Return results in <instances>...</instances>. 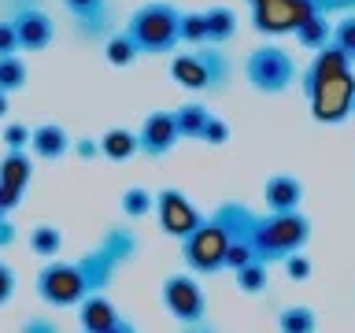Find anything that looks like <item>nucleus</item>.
I'll return each instance as SVG.
<instances>
[{
  "mask_svg": "<svg viewBox=\"0 0 355 333\" xmlns=\"http://www.w3.org/2000/svg\"><path fill=\"white\" fill-rule=\"evenodd\" d=\"M178 41L189 44V49H200V44H207L204 11H182V19H178Z\"/></svg>",
  "mask_w": 355,
  "mask_h": 333,
  "instance_id": "nucleus-28",
  "label": "nucleus"
},
{
  "mask_svg": "<svg viewBox=\"0 0 355 333\" xmlns=\"http://www.w3.org/2000/svg\"><path fill=\"white\" fill-rule=\"evenodd\" d=\"M200 141L211 144V148H222V144H230V122L218 119V115H211L207 126H204V133H200Z\"/></svg>",
  "mask_w": 355,
  "mask_h": 333,
  "instance_id": "nucleus-32",
  "label": "nucleus"
},
{
  "mask_svg": "<svg viewBox=\"0 0 355 333\" xmlns=\"http://www.w3.org/2000/svg\"><path fill=\"white\" fill-rule=\"evenodd\" d=\"M4 19H11L19 37V52H44L55 37V22L41 0H0Z\"/></svg>",
  "mask_w": 355,
  "mask_h": 333,
  "instance_id": "nucleus-8",
  "label": "nucleus"
},
{
  "mask_svg": "<svg viewBox=\"0 0 355 333\" xmlns=\"http://www.w3.org/2000/svg\"><path fill=\"white\" fill-rule=\"evenodd\" d=\"M33 289H37V296L49 307H78L85 300L82 278H78L71 259H49L37 271V285Z\"/></svg>",
  "mask_w": 355,
  "mask_h": 333,
  "instance_id": "nucleus-12",
  "label": "nucleus"
},
{
  "mask_svg": "<svg viewBox=\"0 0 355 333\" xmlns=\"http://www.w3.org/2000/svg\"><path fill=\"white\" fill-rule=\"evenodd\" d=\"M15 271H11V266L4 263V259H0V307H4V304H11V296H15Z\"/></svg>",
  "mask_w": 355,
  "mask_h": 333,
  "instance_id": "nucleus-36",
  "label": "nucleus"
},
{
  "mask_svg": "<svg viewBox=\"0 0 355 333\" xmlns=\"http://www.w3.org/2000/svg\"><path fill=\"white\" fill-rule=\"evenodd\" d=\"M19 52V37H15V26L11 19L0 15V56H15Z\"/></svg>",
  "mask_w": 355,
  "mask_h": 333,
  "instance_id": "nucleus-35",
  "label": "nucleus"
},
{
  "mask_svg": "<svg viewBox=\"0 0 355 333\" xmlns=\"http://www.w3.org/2000/svg\"><path fill=\"white\" fill-rule=\"evenodd\" d=\"M119 318L122 315H119V307L111 304L107 293H93L78 304V330L82 333H107Z\"/></svg>",
  "mask_w": 355,
  "mask_h": 333,
  "instance_id": "nucleus-17",
  "label": "nucleus"
},
{
  "mask_svg": "<svg viewBox=\"0 0 355 333\" xmlns=\"http://www.w3.org/2000/svg\"><path fill=\"white\" fill-rule=\"evenodd\" d=\"M329 30H333V22L326 15H311L304 26L296 30V41H300V49H311V52H318V49H326L329 44Z\"/></svg>",
  "mask_w": 355,
  "mask_h": 333,
  "instance_id": "nucleus-26",
  "label": "nucleus"
},
{
  "mask_svg": "<svg viewBox=\"0 0 355 333\" xmlns=\"http://www.w3.org/2000/svg\"><path fill=\"white\" fill-rule=\"evenodd\" d=\"M71 133L60 122H41V126L30 130V155L33 160H44V163H55L63 155H71Z\"/></svg>",
  "mask_w": 355,
  "mask_h": 333,
  "instance_id": "nucleus-16",
  "label": "nucleus"
},
{
  "mask_svg": "<svg viewBox=\"0 0 355 333\" xmlns=\"http://www.w3.org/2000/svg\"><path fill=\"white\" fill-rule=\"evenodd\" d=\"M137 144H141V155H148V160H163V155H171L174 144H178L174 108L148 111L144 122H141V130H137Z\"/></svg>",
  "mask_w": 355,
  "mask_h": 333,
  "instance_id": "nucleus-14",
  "label": "nucleus"
},
{
  "mask_svg": "<svg viewBox=\"0 0 355 333\" xmlns=\"http://www.w3.org/2000/svg\"><path fill=\"white\" fill-rule=\"evenodd\" d=\"M237 274V289L244 296H259L266 285H270V266L266 263H248V266H241V271H233Z\"/></svg>",
  "mask_w": 355,
  "mask_h": 333,
  "instance_id": "nucleus-30",
  "label": "nucleus"
},
{
  "mask_svg": "<svg viewBox=\"0 0 355 333\" xmlns=\"http://www.w3.org/2000/svg\"><path fill=\"white\" fill-rule=\"evenodd\" d=\"M311 15H318L311 0H270V4L252 8V30L259 37H285V33H296Z\"/></svg>",
  "mask_w": 355,
  "mask_h": 333,
  "instance_id": "nucleus-11",
  "label": "nucleus"
},
{
  "mask_svg": "<svg viewBox=\"0 0 355 333\" xmlns=\"http://www.w3.org/2000/svg\"><path fill=\"white\" fill-rule=\"evenodd\" d=\"M311 4H315V11L318 15H352L355 11V0H311Z\"/></svg>",
  "mask_w": 355,
  "mask_h": 333,
  "instance_id": "nucleus-34",
  "label": "nucleus"
},
{
  "mask_svg": "<svg viewBox=\"0 0 355 333\" xmlns=\"http://www.w3.org/2000/svg\"><path fill=\"white\" fill-rule=\"evenodd\" d=\"M300 89H304L311 119L322 126H340L352 119V100H355V63L326 44L315 52V60L307 63V71H300Z\"/></svg>",
  "mask_w": 355,
  "mask_h": 333,
  "instance_id": "nucleus-1",
  "label": "nucleus"
},
{
  "mask_svg": "<svg viewBox=\"0 0 355 333\" xmlns=\"http://www.w3.org/2000/svg\"><path fill=\"white\" fill-rule=\"evenodd\" d=\"M211 119V111L200 104V100H189V104L174 108V126H178V141H200V133H204Z\"/></svg>",
  "mask_w": 355,
  "mask_h": 333,
  "instance_id": "nucleus-21",
  "label": "nucleus"
},
{
  "mask_svg": "<svg viewBox=\"0 0 355 333\" xmlns=\"http://www.w3.org/2000/svg\"><path fill=\"white\" fill-rule=\"evenodd\" d=\"M182 333H215V330H211V326H207V322H200V326H185Z\"/></svg>",
  "mask_w": 355,
  "mask_h": 333,
  "instance_id": "nucleus-41",
  "label": "nucleus"
},
{
  "mask_svg": "<svg viewBox=\"0 0 355 333\" xmlns=\"http://www.w3.org/2000/svg\"><path fill=\"white\" fill-rule=\"evenodd\" d=\"M263 200L270 215H285V211H300L304 204V182L296 174H270L263 182Z\"/></svg>",
  "mask_w": 355,
  "mask_h": 333,
  "instance_id": "nucleus-15",
  "label": "nucleus"
},
{
  "mask_svg": "<svg viewBox=\"0 0 355 333\" xmlns=\"http://www.w3.org/2000/svg\"><path fill=\"white\" fill-rule=\"evenodd\" d=\"M8 215H11V211L4 207V200H0V219H8Z\"/></svg>",
  "mask_w": 355,
  "mask_h": 333,
  "instance_id": "nucleus-43",
  "label": "nucleus"
},
{
  "mask_svg": "<svg viewBox=\"0 0 355 333\" xmlns=\"http://www.w3.org/2000/svg\"><path fill=\"white\" fill-rule=\"evenodd\" d=\"M352 115H355V100H352Z\"/></svg>",
  "mask_w": 355,
  "mask_h": 333,
  "instance_id": "nucleus-45",
  "label": "nucleus"
},
{
  "mask_svg": "<svg viewBox=\"0 0 355 333\" xmlns=\"http://www.w3.org/2000/svg\"><path fill=\"white\" fill-rule=\"evenodd\" d=\"M152 211H155V219H159V233L163 237H174V241H185L189 233L207 219L204 211L189 200V193H182V189H174V185H166L155 193Z\"/></svg>",
  "mask_w": 355,
  "mask_h": 333,
  "instance_id": "nucleus-10",
  "label": "nucleus"
},
{
  "mask_svg": "<svg viewBox=\"0 0 355 333\" xmlns=\"http://www.w3.org/2000/svg\"><path fill=\"white\" fill-rule=\"evenodd\" d=\"M15 241H19V230H15V222H11V215L0 219V252H8Z\"/></svg>",
  "mask_w": 355,
  "mask_h": 333,
  "instance_id": "nucleus-38",
  "label": "nucleus"
},
{
  "mask_svg": "<svg viewBox=\"0 0 355 333\" xmlns=\"http://www.w3.org/2000/svg\"><path fill=\"white\" fill-rule=\"evenodd\" d=\"M104 60L111 67H130V63H137L141 56H137V49H133V41L126 37V33L115 30V33H107V37H104Z\"/></svg>",
  "mask_w": 355,
  "mask_h": 333,
  "instance_id": "nucleus-27",
  "label": "nucleus"
},
{
  "mask_svg": "<svg viewBox=\"0 0 355 333\" xmlns=\"http://www.w3.org/2000/svg\"><path fill=\"white\" fill-rule=\"evenodd\" d=\"M71 152L78 155V160H96V155H100V141L96 137H74Z\"/></svg>",
  "mask_w": 355,
  "mask_h": 333,
  "instance_id": "nucleus-37",
  "label": "nucleus"
},
{
  "mask_svg": "<svg viewBox=\"0 0 355 333\" xmlns=\"http://www.w3.org/2000/svg\"><path fill=\"white\" fill-rule=\"evenodd\" d=\"M171 82L189 89V93L218 96L233 82V63L218 44H200V49H189V52H174L171 56Z\"/></svg>",
  "mask_w": 355,
  "mask_h": 333,
  "instance_id": "nucleus-3",
  "label": "nucleus"
},
{
  "mask_svg": "<svg viewBox=\"0 0 355 333\" xmlns=\"http://www.w3.org/2000/svg\"><path fill=\"white\" fill-rule=\"evenodd\" d=\"M63 230L52 226V222H37V226L30 230V248L33 255H44V259H55V255L63 252Z\"/></svg>",
  "mask_w": 355,
  "mask_h": 333,
  "instance_id": "nucleus-23",
  "label": "nucleus"
},
{
  "mask_svg": "<svg viewBox=\"0 0 355 333\" xmlns=\"http://www.w3.org/2000/svg\"><path fill=\"white\" fill-rule=\"evenodd\" d=\"M155 207V193L152 189H144V185H130V189H122V196H119V211L126 215L130 222H137V219H148V211Z\"/></svg>",
  "mask_w": 355,
  "mask_h": 333,
  "instance_id": "nucleus-24",
  "label": "nucleus"
},
{
  "mask_svg": "<svg viewBox=\"0 0 355 333\" xmlns=\"http://www.w3.org/2000/svg\"><path fill=\"white\" fill-rule=\"evenodd\" d=\"M107 333H137V330H133V322H126V318H119V322H115V326H111Z\"/></svg>",
  "mask_w": 355,
  "mask_h": 333,
  "instance_id": "nucleus-40",
  "label": "nucleus"
},
{
  "mask_svg": "<svg viewBox=\"0 0 355 333\" xmlns=\"http://www.w3.org/2000/svg\"><path fill=\"white\" fill-rule=\"evenodd\" d=\"M67 15L74 22V37L89 44H104L107 33H115L111 0H63Z\"/></svg>",
  "mask_w": 355,
  "mask_h": 333,
  "instance_id": "nucleus-13",
  "label": "nucleus"
},
{
  "mask_svg": "<svg viewBox=\"0 0 355 333\" xmlns=\"http://www.w3.org/2000/svg\"><path fill=\"white\" fill-rule=\"evenodd\" d=\"M0 185L11 193H26L33 185V155L30 152H4L0 155Z\"/></svg>",
  "mask_w": 355,
  "mask_h": 333,
  "instance_id": "nucleus-18",
  "label": "nucleus"
},
{
  "mask_svg": "<svg viewBox=\"0 0 355 333\" xmlns=\"http://www.w3.org/2000/svg\"><path fill=\"white\" fill-rule=\"evenodd\" d=\"M182 259L189 266V274L196 278H211L226 271V233L211 215L182 241Z\"/></svg>",
  "mask_w": 355,
  "mask_h": 333,
  "instance_id": "nucleus-7",
  "label": "nucleus"
},
{
  "mask_svg": "<svg viewBox=\"0 0 355 333\" xmlns=\"http://www.w3.org/2000/svg\"><path fill=\"white\" fill-rule=\"evenodd\" d=\"M282 266H285V278L288 282H307L311 278V271H315V266H311V259L304 252H293V255H285L282 259Z\"/></svg>",
  "mask_w": 355,
  "mask_h": 333,
  "instance_id": "nucleus-33",
  "label": "nucleus"
},
{
  "mask_svg": "<svg viewBox=\"0 0 355 333\" xmlns=\"http://www.w3.org/2000/svg\"><path fill=\"white\" fill-rule=\"evenodd\" d=\"M204 26H207V44H226L233 41L237 33V11L226 8V4H215V8H204Z\"/></svg>",
  "mask_w": 355,
  "mask_h": 333,
  "instance_id": "nucleus-20",
  "label": "nucleus"
},
{
  "mask_svg": "<svg viewBox=\"0 0 355 333\" xmlns=\"http://www.w3.org/2000/svg\"><path fill=\"white\" fill-rule=\"evenodd\" d=\"M30 85V67L22 60V52L15 56H0V93H22Z\"/></svg>",
  "mask_w": 355,
  "mask_h": 333,
  "instance_id": "nucleus-22",
  "label": "nucleus"
},
{
  "mask_svg": "<svg viewBox=\"0 0 355 333\" xmlns=\"http://www.w3.org/2000/svg\"><path fill=\"white\" fill-rule=\"evenodd\" d=\"M241 71H244V82L263 96H282L300 82L296 60L285 49H277V44H259V49H252L244 56Z\"/></svg>",
  "mask_w": 355,
  "mask_h": 333,
  "instance_id": "nucleus-6",
  "label": "nucleus"
},
{
  "mask_svg": "<svg viewBox=\"0 0 355 333\" xmlns=\"http://www.w3.org/2000/svg\"><path fill=\"white\" fill-rule=\"evenodd\" d=\"M19 333H60V326L52 318H30V322H22Z\"/></svg>",
  "mask_w": 355,
  "mask_h": 333,
  "instance_id": "nucleus-39",
  "label": "nucleus"
},
{
  "mask_svg": "<svg viewBox=\"0 0 355 333\" xmlns=\"http://www.w3.org/2000/svg\"><path fill=\"white\" fill-rule=\"evenodd\" d=\"M159 300L178 326H200L207 322V293L196 274H166L159 285Z\"/></svg>",
  "mask_w": 355,
  "mask_h": 333,
  "instance_id": "nucleus-9",
  "label": "nucleus"
},
{
  "mask_svg": "<svg viewBox=\"0 0 355 333\" xmlns=\"http://www.w3.org/2000/svg\"><path fill=\"white\" fill-rule=\"evenodd\" d=\"M8 115V93H0V119Z\"/></svg>",
  "mask_w": 355,
  "mask_h": 333,
  "instance_id": "nucleus-42",
  "label": "nucleus"
},
{
  "mask_svg": "<svg viewBox=\"0 0 355 333\" xmlns=\"http://www.w3.org/2000/svg\"><path fill=\"white\" fill-rule=\"evenodd\" d=\"M100 155L107 163H126L133 155H141V144H137V130H126V126H111L100 133Z\"/></svg>",
  "mask_w": 355,
  "mask_h": 333,
  "instance_id": "nucleus-19",
  "label": "nucleus"
},
{
  "mask_svg": "<svg viewBox=\"0 0 355 333\" xmlns=\"http://www.w3.org/2000/svg\"><path fill=\"white\" fill-rule=\"evenodd\" d=\"M259 4H270V0H248V8H259Z\"/></svg>",
  "mask_w": 355,
  "mask_h": 333,
  "instance_id": "nucleus-44",
  "label": "nucleus"
},
{
  "mask_svg": "<svg viewBox=\"0 0 355 333\" xmlns=\"http://www.w3.org/2000/svg\"><path fill=\"white\" fill-rule=\"evenodd\" d=\"M329 44H333V49H337L348 63H355V11H352V15H340V22H333Z\"/></svg>",
  "mask_w": 355,
  "mask_h": 333,
  "instance_id": "nucleus-29",
  "label": "nucleus"
},
{
  "mask_svg": "<svg viewBox=\"0 0 355 333\" xmlns=\"http://www.w3.org/2000/svg\"><path fill=\"white\" fill-rule=\"evenodd\" d=\"M315 330H318V315L311 307L296 304L277 311V333H315Z\"/></svg>",
  "mask_w": 355,
  "mask_h": 333,
  "instance_id": "nucleus-25",
  "label": "nucleus"
},
{
  "mask_svg": "<svg viewBox=\"0 0 355 333\" xmlns=\"http://www.w3.org/2000/svg\"><path fill=\"white\" fill-rule=\"evenodd\" d=\"M141 252V237L133 233V226H107L104 237H100L89 252H82L74 263L78 278H82V289L85 296L93 293H107V285L115 282L119 271H126V266L137 259Z\"/></svg>",
  "mask_w": 355,
  "mask_h": 333,
  "instance_id": "nucleus-2",
  "label": "nucleus"
},
{
  "mask_svg": "<svg viewBox=\"0 0 355 333\" xmlns=\"http://www.w3.org/2000/svg\"><path fill=\"white\" fill-rule=\"evenodd\" d=\"M311 241V219L304 211H285V215H259L255 219V230H252V252H255V263H282L285 255L293 252H304Z\"/></svg>",
  "mask_w": 355,
  "mask_h": 333,
  "instance_id": "nucleus-5",
  "label": "nucleus"
},
{
  "mask_svg": "<svg viewBox=\"0 0 355 333\" xmlns=\"http://www.w3.org/2000/svg\"><path fill=\"white\" fill-rule=\"evenodd\" d=\"M178 19L182 8L166 4V0H148V4L133 8L122 33L133 41L137 56H174L178 52Z\"/></svg>",
  "mask_w": 355,
  "mask_h": 333,
  "instance_id": "nucleus-4",
  "label": "nucleus"
},
{
  "mask_svg": "<svg viewBox=\"0 0 355 333\" xmlns=\"http://www.w3.org/2000/svg\"><path fill=\"white\" fill-rule=\"evenodd\" d=\"M0 141H4L8 152H30V126H22V122H8V126L0 130Z\"/></svg>",
  "mask_w": 355,
  "mask_h": 333,
  "instance_id": "nucleus-31",
  "label": "nucleus"
}]
</instances>
